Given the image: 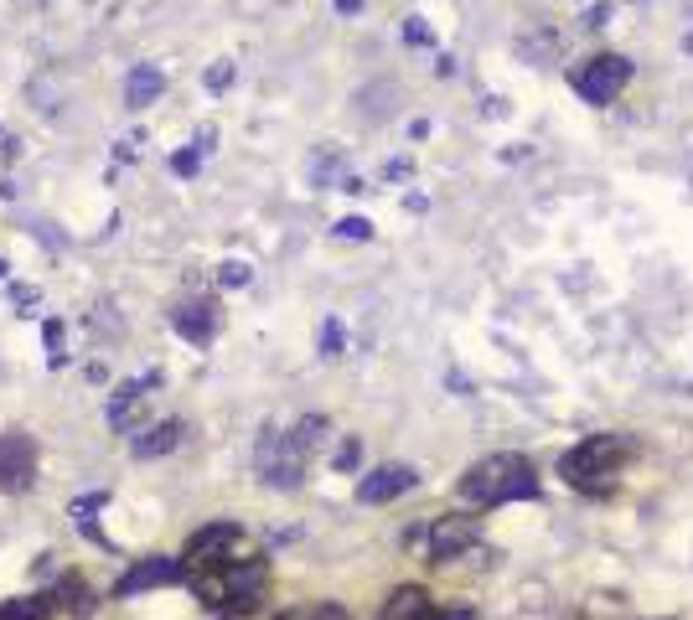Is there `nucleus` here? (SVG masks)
Returning <instances> with one entry per match:
<instances>
[{"label": "nucleus", "instance_id": "obj_29", "mask_svg": "<svg viewBox=\"0 0 693 620\" xmlns=\"http://www.w3.org/2000/svg\"><path fill=\"white\" fill-rule=\"evenodd\" d=\"M114 150H119V161H135V150H140V135H130V140H119Z\"/></svg>", "mask_w": 693, "mask_h": 620}, {"label": "nucleus", "instance_id": "obj_9", "mask_svg": "<svg viewBox=\"0 0 693 620\" xmlns=\"http://www.w3.org/2000/svg\"><path fill=\"white\" fill-rule=\"evenodd\" d=\"M414 465H378V471H368L363 481H357V502H368V507H383V502H394V496L414 491Z\"/></svg>", "mask_w": 693, "mask_h": 620}, {"label": "nucleus", "instance_id": "obj_25", "mask_svg": "<svg viewBox=\"0 0 693 620\" xmlns=\"http://www.w3.org/2000/svg\"><path fill=\"white\" fill-rule=\"evenodd\" d=\"M202 83H207V88H213V93H223V88L233 83V62H228V57H223V62H213V68H207V73H202Z\"/></svg>", "mask_w": 693, "mask_h": 620}, {"label": "nucleus", "instance_id": "obj_23", "mask_svg": "<svg viewBox=\"0 0 693 620\" xmlns=\"http://www.w3.org/2000/svg\"><path fill=\"white\" fill-rule=\"evenodd\" d=\"M337 238L363 243V238H373V223H368V217H342V223H337Z\"/></svg>", "mask_w": 693, "mask_h": 620}, {"label": "nucleus", "instance_id": "obj_5", "mask_svg": "<svg viewBox=\"0 0 693 620\" xmlns=\"http://www.w3.org/2000/svg\"><path fill=\"white\" fill-rule=\"evenodd\" d=\"M476 543V517L466 512H450V517H435L425 533H419V548H425V564H445Z\"/></svg>", "mask_w": 693, "mask_h": 620}, {"label": "nucleus", "instance_id": "obj_31", "mask_svg": "<svg viewBox=\"0 0 693 620\" xmlns=\"http://www.w3.org/2000/svg\"><path fill=\"white\" fill-rule=\"evenodd\" d=\"M337 11L342 16H357V11H363V0H337Z\"/></svg>", "mask_w": 693, "mask_h": 620}, {"label": "nucleus", "instance_id": "obj_14", "mask_svg": "<svg viewBox=\"0 0 693 620\" xmlns=\"http://www.w3.org/2000/svg\"><path fill=\"white\" fill-rule=\"evenodd\" d=\"M52 600H57V610H68V615H88V610H94V589H88V579H78V574H63L52 584Z\"/></svg>", "mask_w": 693, "mask_h": 620}, {"label": "nucleus", "instance_id": "obj_3", "mask_svg": "<svg viewBox=\"0 0 693 620\" xmlns=\"http://www.w3.org/2000/svg\"><path fill=\"white\" fill-rule=\"evenodd\" d=\"M249 553V533L238 522H207L202 533H192L187 553H182V569L197 574V569H228V564H244Z\"/></svg>", "mask_w": 693, "mask_h": 620}, {"label": "nucleus", "instance_id": "obj_24", "mask_svg": "<svg viewBox=\"0 0 693 620\" xmlns=\"http://www.w3.org/2000/svg\"><path fill=\"white\" fill-rule=\"evenodd\" d=\"M11 300H16V310H26V316H37L42 290H37V285H11Z\"/></svg>", "mask_w": 693, "mask_h": 620}, {"label": "nucleus", "instance_id": "obj_12", "mask_svg": "<svg viewBox=\"0 0 693 620\" xmlns=\"http://www.w3.org/2000/svg\"><path fill=\"white\" fill-rule=\"evenodd\" d=\"M166 93V73L156 68V62H135L130 78H125V104L130 109H145V104H156Z\"/></svg>", "mask_w": 693, "mask_h": 620}, {"label": "nucleus", "instance_id": "obj_16", "mask_svg": "<svg viewBox=\"0 0 693 620\" xmlns=\"http://www.w3.org/2000/svg\"><path fill=\"white\" fill-rule=\"evenodd\" d=\"M321 434H326V419H321V414H306V419H300V424L285 434V445H290V455L306 460V455L321 445Z\"/></svg>", "mask_w": 693, "mask_h": 620}, {"label": "nucleus", "instance_id": "obj_20", "mask_svg": "<svg viewBox=\"0 0 693 620\" xmlns=\"http://www.w3.org/2000/svg\"><path fill=\"white\" fill-rule=\"evenodd\" d=\"M404 42H409V47H430V42H435L430 21H425V16H404Z\"/></svg>", "mask_w": 693, "mask_h": 620}, {"label": "nucleus", "instance_id": "obj_21", "mask_svg": "<svg viewBox=\"0 0 693 620\" xmlns=\"http://www.w3.org/2000/svg\"><path fill=\"white\" fill-rule=\"evenodd\" d=\"M171 171H176V176H197V171H202V150H197V145L176 150V155H171Z\"/></svg>", "mask_w": 693, "mask_h": 620}, {"label": "nucleus", "instance_id": "obj_19", "mask_svg": "<svg viewBox=\"0 0 693 620\" xmlns=\"http://www.w3.org/2000/svg\"><path fill=\"white\" fill-rule=\"evenodd\" d=\"M342 347H347L342 321H321V357H342Z\"/></svg>", "mask_w": 693, "mask_h": 620}, {"label": "nucleus", "instance_id": "obj_22", "mask_svg": "<svg viewBox=\"0 0 693 620\" xmlns=\"http://www.w3.org/2000/svg\"><path fill=\"white\" fill-rule=\"evenodd\" d=\"M218 285H228V290L249 285V264H244V259H228V264H218Z\"/></svg>", "mask_w": 693, "mask_h": 620}, {"label": "nucleus", "instance_id": "obj_27", "mask_svg": "<svg viewBox=\"0 0 693 620\" xmlns=\"http://www.w3.org/2000/svg\"><path fill=\"white\" fill-rule=\"evenodd\" d=\"M611 21V6H606V0H600V6H590L585 11V26H606Z\"/></svg>", "mask_w": 693, "mask_h": 620}, {"label": "nucleus", "instance_id": "obj_18", "mask_svg": "<svg viewBox=\"0 0 693 620\" xmlns=\"http://www.w3.org/2000/svg\"><path fill=\"white\" fill-rule=\"evenodd\" d=\"M275 620H347L342 605H331V600H316V605H295V610H280Z\"/></svg>", "mask_w": 693, "mask_h": 620}, {"label": "nucleus", "instance_id": "obj_30", "mask_svg": "<svg viewBox=\"0 0 693 620\" xmlns=\"http://www.w3.org/2000/svg\"><path fill=\"white\" fill-rule=\"evenodd\" d=\"M425 620H476V615L471 610H430Z\"/></svg>", "mask_w": 693, "mask_h": 620}, {"label": "nucleus", "instance_id": "obj_10", "mask_svg": "<svg viewBox=\"0 0 693 620\" xmlns=\"http://www.w3.org/2000/svg\"><path fill=\"white\" fill-rule=\"evenodd\" d=\"M171 326L182 331L187 341H197V347H207L213 331H218V305L213 300H182V305L171 310Z\"/></svg>", "mask_w": 693, "mask_h": 620}, {"label": "nucleus", "instance_id": "obj_7", "mask_svg": "<svg viewBox=\"0 0 693 620\" xmlns=\"http://www.w3.org/2000/svg\"><path fill=\"white\" fill-rule=\"evenodd\" d=\"M254 460H259V476H264L269 486H280V491L300 486V476H306V460L290 455V445H285V434H280V429H264V434H259Z\"/></svg>", "mask_w": 693, "mask_h": 620}, {"label": "nucleus", "instance_id": "obj_15", "mask_svg": "<svg viewBox=\"0 0 693 620\" xmlns=\"http://www.w3.org/2000/svg\"><path fill=\"white\" fill-rule=\"evenodd\" d=\"M57 600H52V589H42V595H21V600H6L0 605V620H42L52 615Z\"/></svg>", "mask_w": 693, "mask_h": 620}, {"label": "nucleus", "instance_id": "obj_28", "mask_svg": "<svg viewBox=\"0 0 693 620\" xmlns=\"http://www.w3.org/2000/svg\"><path fill=\"white\" fill-rule=\"evenodd\" d=\"M409 171H414V166L404 161V155H399V161H388V166H383V176H388V181H404Z\"/></svg>", "mask_w": 693, "mask_h": 620}, {"label": "nucleus", "instance_id": "obj_26", "mask_svg": "<svg viewBox=\"0 0 693 620\" xmlns=\"http://www.w3.org/2000/svg\"><path fill=\"white\" fill-rule=\"evenodd\" d=\"M357 460H363V445H357V440H342V450H337V471H357Z\"/></svg>", "mask_w": 693, "mask_h": 620}, {"label": "nucleus", "instance_id": "obj_1", "mask_svg": "<svg viewBox=\"0 0 693 620\" xmlns=\"http://www.w3.org/2000/svg\"><path fill=\"white\" fill-rule=\"evenodd\" d=\"M456 491L466 496L471 507H502V502H528L538 496V471L533 460L518 450H497L487 460L466 465V476L456 481Z\"/></svg>", "mask_w": 693, "mask_h": 620}, {"label": "nucleus", "instance_id": "obj_8", "mask_svg": "<svg viewBox=\"0 0 693 620\" xmlns=\"http://www.w3.org/2000/svg\"><path fill=\"white\" fill-rule=\"evenodd\" d=\"M37 476V440L32 434H0V491H26Z\"/></svg>", "mask_w": 693, "mask_h": 620}, {"label": "nucleus", "instance_id": "obj_4", "mask_svg": "<svg viewBox=\"0 0 693 620\" xmlns=\"http://www.w3.org/2000/svg\"><path fill=\"white\" fill-rule=\"evenodd\" d=\"M626 83H631V62L621 52H595V57H585V68H575V93L595 109L621 99Z\"/></svg>", "mask_w": 693, "mask_h": 620}, {"label": "nucleus", "instance_id": "obj_13", "mask_svg": "<svg viewBox=\"0 0 693 620\" xmlns=\"http://www.w3.org/2000/svg\"><path fill=\"white\" fill-rule=\"evenodd\" d=\"M176 445H182V419H161V424H150L145 434H135V455L140 460H161Z\"/></svg>", "mask_w": 693, "mask_h": 620}, {"label": "nucleus", "instance_id": "obj_2", "mask_svg": "<svg viewBox=\"0 0 693 620\" xmlns=\"http://www.w3.org/2000/svg\"><path fill=\"white\" fill-rule=\"evenodd\" d=\"M631 455H637V445H631L626 434H590V440H580L575 450L559 460V476H564V486H575L585 496H600V491L616 486L621 465Z\"/></svg>", "mask_w": 693, "mask_h": 620}, {"label": "nucleus", "instance_id": "obj_6", "mask_svg": "<svg viewBox=\"0 0 693 620\" xmlns=\"http://www.w3.org/2000/svg\"><path fill=\"white\" fill-rule=\"evenodd\" d=\"M187 569H182V558H166V553H150V558H135V564L119 574L114 584V595L119 600H130V595H145V589H166V584H182Z\"/></svg>", "mask_w": 693, "mask_h": 620}, {"label": "nucleus", "instance_id": "obj_11", "mask_svg": "<svg viewBox=\"0 0 693 620\" xmlns=\"http://www.w3.org/2000/svg\"><path fill=\"white\" fill-rule=\"evenodd\" d=\"M435 605H430V589H419V584H399L394 595L383 600V610L373 620H425Z\"/></svg>", "mask_w": 693, "mask_h": 620}, {"label": "nucleus", "instance_id": "obj_32", "mask_svg": "<svg viewBox=\"0 0 693 620\" xmlns=\"http://www.w3.org/2000/svg\"><path fill=\"white\" fill-rule=\"evenodd\" d=\"M6 274H11V264H6V259H0V279H6Z\"/></svg>", "mask_w": 693, "mask_h": 620}, {"label": "nucleus", "instance_id": "obj_17", "mask_svg": "<svg viewBox=\"0 0 693 620\" xmlns=\"http://www.w3.org/2000/svg\"><path fill=\"white\" fill-rule=\"evenodd\" d=\"M109 502V496L104 491H94V496H78V502H73V522H78V533H88V538H94V543H104V533H99V522H94V512Z\"/></svg>", "mask_w": 693, "mask_h": 620}]
</instances>
